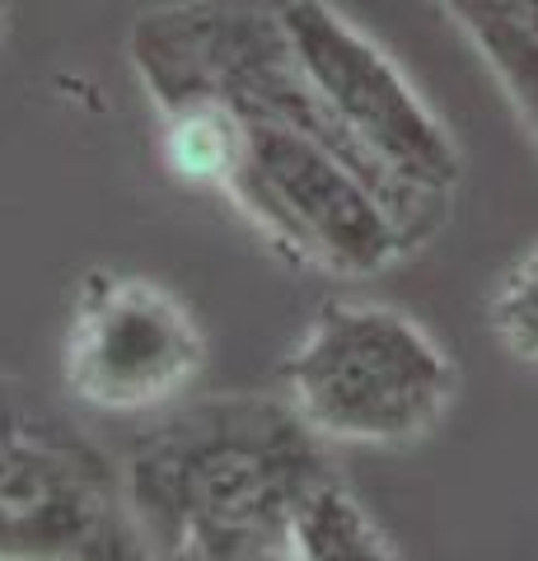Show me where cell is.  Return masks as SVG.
I'll list each match as a JSON object with an SVG mask.
<instances>
[{"instance_id": "cell-5", "label": "cell", "mask_w": 538, "mask_h": 561, "mask_svg": "<svg viewBox=\"0 0 538 561\" xmlns=\"http://www.w3.org/2000/svg\"><path fill=\"white\" fill-rule=\"evenodd\" d=\"M0 561H160L94 440L0 389Z\"/></svg>"}, {"instance_id": "cell-9", "label": "cell", "mask_w": 538, "mask_h": 561, "mask_svg": "<svg viewBox=\"0 0 538 561\" xmlns=\"http://www.w3.org/2000/svg\"><path fill=\"white\" fill-rule=\"evenodd\" d=\"M488 328L515 360H538V239L496 276L488 295Z\"/></svg>"}, {"instance_id": "cell-10", "label": "cell", "mask_w": 538, "mask_h": 561, "mask_svg": "<svg viewBox=\"0 0 538 561\" xmlns=\"http://www.w3.org/2000/svg\"><path fill=\"white\" fill-rule=\"evenodd\" d=\"M193 561H305L295 529L286 534H263V538H244V542H225L216 552H202Z\"/></svg>"}, {"instance_id": "cell-4", "label": "cell", "mask_w": 538, "mask_h": 561, "mask_svg": "<svg viewBox=\"0 0 538 561\" xmlns=\"http://www.w3.org/2000/svg\"><path fill=\"white\" fill-rule=\"evenodd\" d=\"M276 14L295 66L314 84L342 136L408 202L412 216L440 234L463 179V154L436 108L416 94L403 66L333 0H276Z\"/></svg>"}, {"instance_id": "cell-7", "label": "cell", "mask_w": 538, "mask_h": 561, "mask_svg": "<svg viewBox=\"0 0 538 561\" xmlns=\"http://www.w3.org/2000/svg\"><path fill=\"white\" fill-rule=\"evenodd\" d=\"M440 10L455 20L463 38L473 43L478 57L488 61L496 84L511 99L515 117L525 122V131L538 146V28L482 5V0H440Z\"/></svg>"}, {"instance_id": "cell-1", "label": "cell", "mask_w": 538, "mask_h": 561, "mask_svg": "<svg viewBox=\"0 0 538 561\" xmlns=\"http://www.w3.org/2000/svg\"><path fill=\"white\" fill-rule=\"evenodd\" d=\"M323 478H333L323 440L282 393L179 402L123 463L127 505L160 561L295 529Z\"/></svg>"}, {"instance_id": "cell-2", "label": "cell", "mask_w": 538, "mask_h": 561, "mask_svg": "<svg viewBox=\"0 0 538 561\" xmlns=\"http://www.w3.org/2000/svg\"><path fill=\"white\" fill-rule=\"evenodd\" d=\"M455 393V360L412 313L352 295L323 300L282 360V398L323 445H416Z\"/></svg>"}, {"instance_id": "cell-6", "label": "cell", "mask_w": 538, "mask_h": 561, "mask_svg": "<svg viewBox=\"0 0 538 561\" xmlns=\"http://www.w3.org/2000/svg\"><path fill=\"white\" fill-rule=\"evenodd\" d=\"M206 370V332L164 280L94 267L80 276L61 342L66 393L103 416H154L187 402Z\"/></svg>"}, {"instance_id": "cell-3", "label": "cell", "mask_w": 538, "mask_h": 561, "mask_svg": "<svg viewBox=\"0 0 538 561\" xmlns=\"http://www.w3.org/2000/svg\"><path fill=\"white\" fill-rule=\"evenodd\" d=\"M220 197L276 253L328 276H379L416 253L366 169L286 122L234 113V160Z\"/></svg>"}, {"instance_id": "cell-8", "label": "cell", "mask_w": 538, "mask_h": 561, "mask_svg": "<svg viewBox=\"0 0 538 561\" xmlns=\"http://www.w3.org/2000/svg\"><path fill=\"white\" fill-rule=\"evenodd\" d=\"M295 542L305 561H403L379 519L356 501L337 472L323 478L295 515Z\"/></svg>"}]
</instances>
